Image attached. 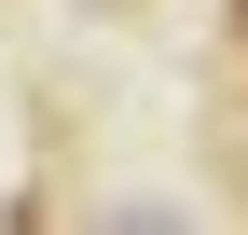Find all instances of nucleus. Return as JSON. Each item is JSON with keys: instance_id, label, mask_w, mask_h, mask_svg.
<instances>
[{"instance_id": "f257e3e1", "label": "nucleus", "mask_w": 248, "mask_h": 235, "mask_svg": "<svg viewBox=\"0 0 248 235\" xmlns=\"http://www.w3.org/2000/svg\"><path fill=\"white\" fill-rule=\"evenodd\" d=\"M207 166H221V180H248V125H221V138H207Z\"/></svg>"}, {"instance_id": "f03ea898", "label": "nucleus", "mask_w": 248, "mask_h": 235, "mask_svg": "<svg viewBox=\"0 0 248 235\" xmlns=\"http://www.w3.org/2000/svg\"><path fill=\"white\" fill-rule=\"evenodd\" d=\"M221 55H248V0H221Z\"/></svg>"}]
</instances>
